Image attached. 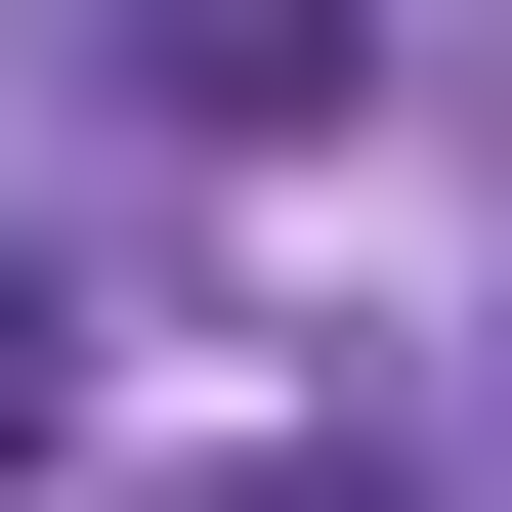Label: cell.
Returning a JSON list of instances; mask_svg holds the SVG:
<instances>
[{
  "mask_svg": "<svg viewBox=\"0 0 512 512\" xmlns=\"http://www.w3.org/2000/svg\"><path fill=\"white\" fill-rule=\"evenodd\" d=\"M43 427H86V299H43V256H0V470H43Z\"/></svg>",
  "mask_w": 512,
  "mask_h": 512,
  "instance_id": "7a4b0ae2",
  "label": "cell"
},
{
  "mask_svg": "<svg viewBox=\"0 0 512 512\" xmlns=\"http://www.w3.org/2000/svg\"><path fill=\"white\" fill-rule=\"evenodd\" d=\"M86 43H128V128H214V171L342 128V0H86Z\"/></svg>",
  "mask_w": 512,
  "mask_h": 512,
  "instance_id": "6da1fadb",
  "label": "cell"
}]
</instances>
